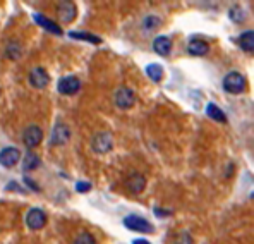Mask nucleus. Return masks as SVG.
Masks as SVG:
<instances>
[{"label":"nucleus","instance_id":"obj_14","mask_svg":"<svg viewBox=\"0 0 254 244\" xmlns=\"http://www.w3.org/2000/svg\"><path fill=\"white\" fill-rule=\"evenodd\" d=\"M208 50H210V45L206 43L204 40H190L189 45H188V52L190 55H194V57H203V55L208 54Z\"/></svg>","mask_w":254,"mask_h":244},{"label":"nucleus","instance_id":"obj_19","mask_svg":"<svg viewBox=\"0 0 254 244\" xmlns=\"http://www.w3.org/2000/svg\"><path fill=\"white\" fill-rule=\"evenodd\" d=\"M146 74L151 81L158 82V81H162V78H163V67L160 66V64H149L146 67Z\"/></svg>","mask_w":254,"mask_h":244},{"label":"nucleus","instance_id":"obj_13","mask_svg":"<svg viewBox=\"0 0 254 244\" xmlns=\"http://www.w3.org/2000/svg\"><path fill=\"white\" fill-rule=\"evenodd\" d=\"M153 50L162 57H167L172 52V40L169 36H156L155 41H153Z\"/></svg>","mask_w":254,"mask_h":244},{"label":"nucleus","instance_id":"obj_17","mask_svg":"<svg viewBox=\"0 0 254 244\" xmlns=\"http://www.w3.org/2000/svg\"><path fill=\"white\" fill-rule=\"evenodd\" d=\"M206 115H208V117H211L213 121H216V122H227V117H225V114H223V110H220L215 103H208L206 105Z\"/></svg>","mask_w":254,"mask_h":244},{"label":"nucleus","instance_id":"obj_2","mask_svg":"<svg viewBox=\"0 0 254 244\" xmlns=\"http://www.w3.org/2000/svg\"><path fill=\"white\" fill-rule=\"evenodd\" d=\"M124 225L129 231H137V232H144V234H149V232H155V227L148 222L143 217H137L134 213L127 215L124 219Z\"/></svg>","mask_w":254,"mask_h":244},{"label":"nucleus","instance_id":"obj_15","mask_svg":"<svg viewBox=\"0 0 254 244\" xmlns=\"http://www.w3.org/2000/svg\"><path fill=\"white\" fill-rule=\"evenodd\" d=\"M33 17H35V21L38 22L42 28L47 29V31L54 33V35H57V36H62V28L55 21L48 19L47 16H42V14H33Z\"/></svg>","mask_w":254,"mask_h":244},{"label":"nucleus","instance_id":"obj_11","mask_svg":"<svg viewBox=\"0 0 254 244\" xmlns=\"http://www.w3.org/2000/svg\"><path fill=\"white\" fill-rule=\"evenodd\" d=\"M126 187H127V191H129V193H132V194L143 193L144 187H146V177H144L143 174H137V172H134V174H130L129 177H127Z\"/></svg>","mask_w":254,"mask_h":244},{"label":"nucleus","instance_id":"obj_20","mask_svg":"<svg viewBox=\"0 0 254 244\" xmlns=\"http://www.w3.org/2000/svg\"><path fill=\"white\" fill-rule=\"evenodd\" d=\"M40 167V159L35 155V153H28L24 159V162H22V170L24 172H29L33 170V168Z\"/></svg>","mask_w":254,"mask_h":244},{"label":"nucleus","instance_id":"obj_24","mask_svg":"<svg viewBox=\"0 0 254 244\" xmlns=\"http://www.w3.org/2000/svg\"><path fill=\"white\" fill-rule=\"evenodd\" d=\"M230 17H232L235 22H242L244 21V12H242L239 7H234V9H230Z\"/></svg>","mask_w":254,"mask_h":244},{"label":"nucleus","instance_id":"obj_12","mask_svg":"<svg viewBox=\"0 0 254 244\" xmlns=\"http://www.w3.org/2000/svg\"><path fill=\"white\" fill-rule=\"evenodd\" d=\"M59 19L62 22H70L74 21V17H76L77 10H76V5H74L72 2H61L59 3Z\"/></svg>","mask_w":254,"mask_h":244},{"label":"nucleus","instance_id":"obj_1","mask_svg":"<svg viewBox=\"0 0 254 244\" xmlns=\"http://www.w3.org/2000/svg\"><path fill=\"white\" fill-rule=\"evenodd\" d=\"M246 86H248V81H246V78L242 76L241 73H237V71H232V73H229L223 78V89H225L227 93L239 95V93L244 91Z\"/></svg>","mask_w":254,"mask_h":244},{"label":"nucleus","instance_id":"obj_18","mask_svg":"<svg viewBox=\"0 0 254 244\" xmlns=\"http://www.w3.org/2000/svg\"><path fill=\"white\" fill-rule=\"evenodd\" d=\"M69 36H70V38H76V40L89 41V43H93V45L102 43V38H98L96 35H91V33H84V31H70Z\"/></svg>","mask_w":254,"mask_h":244},{"label":"nucleus","instance_id":"obj_25","mask_svg":"<svg viewBox=\"0 0 254 244\" xmlns=\"http://www.w3.org/2000/svg\"><path fill=\"white\" fill-rule=\"evenodd\" d=\"M89 189H91V184L89 182H77V186H76L77 193H88Z\"/></svg>","mask_w":254,"mask_h":244},{"label":"nucleus","instance_id":"obj_8","mask_svg":"<svg viewBox=\"0 0 254 244\" xmlns=\"http://www.w3.org/2000/svg\"><path fill=\"white\" fill-rule=\"evenodd\" d=\"M21 160V152L14 146H7L0 152V165L5 168H10L14 165H17Z\"/></svg>","mask_w":254,"mask_h":244},{"label":"nucleus","instance_id":"obj_22","mask_svg":"<svg viewBox=\"0 0 254 244\" xmlns=\"http://www.w3.org/2000/svg\"><path fill=\"white\" fill-rule=\"evenodd\" d=\"M158 26H160V17L151 16V17H146V19H144V29H146V31H155Z\"/></svg>","mask_w":254,"mask_h":244},{"label":"nucleus","instance_id":"obj_26","mask_svg":"<svg viewBox=\"0 0 254 244\" xmlns=\"http://www.w3.org/2000/svg\"><path fill=\"white\" fill-rule=\"evenodd\" d=\"M132 244H151V243L146 241V239H134Z\"/></svg>","mask_w":254,"mask_h":244},{"label":"nucleus","instance_id":"obj_5","mask_svg":"<svg viewBox=\"0 0 254 244\" xmlns=\"http://www.w3.org/2000/svg\"><path fill=\"white\" fill-rule=\"evenodd\" d=\"M43 140V131L40 126H28L22 133V143H24L28 148H36V146L42 143Z\"/></svg>","mask_w":254,"mask_h":244},{"label":"nucleus","instance_id":"obj_7","mask_svg":"<svg viewBox=\"0 0 254 244\" xmlns=\"http://www.w3.org/2000/svg\"><path fill=\"white\" fill-rule=\"evenodd\" d=\"M47 224V213L42 208H31L26 215V225L33 231H40Z\"/></svg>","mask_w":254,"mask_h":244},{"label":"nucleus","instance_id":"obj_6","mask_svg":"<svg viewBox=\"0 0 254 244\" xmlns=\"http://www.w3.org/2000/svg\"><path fill=\"white\" fill-rule=\"evenodd\" d=\"M115 103H117L119 108L127 110V108L134 107V103H136V93L130 88H127V86H122L115 93Z\"/></svg>","mask_w":254,"mask_h":244},{"label":"nucleus","instance_id":"obj_4","mask_svg":"<svg viewBox=\"0 0 254 244\" xmlns=\"http://www.w3.org/2000/svg\"><path fill=\"white\" fill-rule=\"evenodd\" d=\"M57 89L61 95L72 96L81 89V81L76 76H64L57 82Z\"/></svg>","mask_w":254,"mask_h":244},{"label":"nucleus","instance_id":"obj_21","mask_svg":"<svg viewBox=\"0 0 254 244\" xmlns=\"http://www.w3.org/2000/svg\"><path fill=\"white\" fill-rule=\"evenodd\" d=\"M74 244H96V239L91 232H81V234L74 239Z\"/></svg>","mask_w":254,"mask_h":244},{"label":"nucleus","instance_id":"obj_3","mask_svg":"<svg viewBox=\"0 0 254 244\" xmlns=\"http://www.w3.org/2000/svg\"><path fill=\"white\" fill-rule=\"evenodd\" d=\"M114 146V138H112L110 133H98L96 136H93L91 141V148L95 153H100V155H105L112 150Z\"/></svg>","mask_w":254,"mask_h":244},{"label":"nucleus","instance_id":"obj_16","mask_svg":"<svg viewBox=\"0 0 254 244\" xmlns=\"http://www.w3.org/2000/svg\"><path fill=\"white\" fill-rule=\"evenodd\" d=\"M237 43H239V47H241L242 50L253 52L254 50V33H253V29L242 33V35L237 38Z\"/></svg>","mask_w":254,"mask_h":244},{"label":"nucleus","instance_id":"obj_23","mask_svg":"<svg viewBox=\"0 0 254 244\" xmlns=\"http://www.w3.org/2000/svg\"><path fill=\"white\" fill-rule=\"evenodd\" d=\"M7 55H9L10 59H19L21 55V48L17 43H9V47H7Z\"/></svg>","mask_w":254,"mask_h":244},{"label":"nucleus","instance_id":"obj_10","mask_svg":"<svg viewBox=\"0 0 254 244\" xmlns=\"http://www.w3.org/2000/svg\"><path fill=\"white\" fill-rule=\"evenodd\" d=\"M69 138H70L69 126H65L64 122H57V124H55L54 131H52V138H50L52 145H54V146L55 145H57V146L65 145V143L69 141Z\"/></svg>","mask_w":254,"mask_h":244},{"label":"nucleus","instance_id":"obj_9","mask_svg":"<svg viewBox=\"0 0 254 244\" xmlns=\"http://www.w3.org/2000/svg\"><path fill=\"white\" fill-rule=\"evenodd\" d=\"M29 82H31L33 88H38V89L47 88L48 82H50V76H48L47 69L45 67H35V69H31V73H29Z\"/></svg>","mask_w":254,"mask_h":244}]
</instances>
